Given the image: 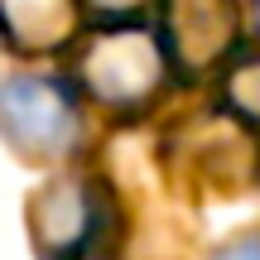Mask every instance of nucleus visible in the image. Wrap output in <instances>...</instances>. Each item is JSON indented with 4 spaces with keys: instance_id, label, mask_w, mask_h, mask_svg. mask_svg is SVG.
<instances>
[{
    "instance_id": "f03ea898",
    "label": "nucleus",
    "mask_w": 260,
    "mask_h": 260,
    "mask_svg": "<svg viewBox=\"0 0 260 260\" xmlns=\"http://www.w3.org/2000/svg\"><path fill=\"white\" fill-rule=\"evenodd\" d=\"M0 135L34 159H53L77 135V102L53 77H10L0 87Z\"/></svg>"
},
{
    "instance_id": "f257e3e1",
    "label": "nucleus",
    "mask_w": 260,
    "mask_h": 260,
    "mask_svg": "<svg viewBox=\"0 0 260 260\" xmlns=\"http://www.w3.org/2000/svg\"><path fill=\"white\" fill-rule=\"evenodd\" d=\"M241 15L236 0H159V29L154 48L169 77L198 82L212 63L236 53Z\"/></svg>"
},
{
    "instance_id": "20e7f679",
    "label": "nucleus",
    "mask_w": 260,
    "mask_h": 260,
    "mask_svg": "<svg viewBox=\"0 0 260 260\" xmlns=\"http://www.w3.org/2000/svg\"><path fill=\"white\" fill-rule=\"evenodd\" d=\"M212 260H260V236H246V241H232L222 246Z\"/></svg>"
},
{
    "instance_id": "7ed1b4c3",
    "label": "nucleus",
    "mask_w": 260,
    "mask_h": 260,
    "mask_svg": "<svg viewBox=\"0 0 260 260\" xmlns=\"http://www.w3.org/2000/svg\"><path fill=\"white\" fill-rule=\"evenodd\" d=\"M222 106L236 121L260 130V53H246L241 63L222 77Z\"/></svg>"
},
{
    "instance_id": "39448f33",
    "label": "nucleus",
    "mask_w": 260,
    "mask_h": 260,
    "mask_svg": "<svg viewBox=\"0 0 260 260\" xmlns=\"http://www.w3.org/2000/svg\"><path fill=\"white\" fill-rule=\"evenodd\" d=\"M255 29H260V0H255Z\"/></svg>"
}]
</instances>
